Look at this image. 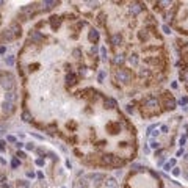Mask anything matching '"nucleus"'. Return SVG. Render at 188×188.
<instances>
[{
    "label": "nucleus",
    "mask_w": 188,
    "mask_h": 188,
    "mask_svg": "<svg viewBox=\"0 0 188 188\" xmlns=\"http://www.w3.org/2000/svg\"><path fill=\"white\" fill-rule=\"evenodd\" d=\"M22 119L33 122L72 147L83 165L114 169L136 157V132L118 102L96 86L24 103Z\"/></svg>",
    "instance_id": "f257e3e1"
},
{
    "label": "nucleus",
    "mask_w": 188,
    "mask_h": 188,
    "mask_svg": "<svg viewBox=\"0 0 188 188\" xmlns=\"http://www.w3.org/2000/svg\"><path fill=\"white\" fill-rule=\"evenodd\" d=\"M96 24L110 50V77L118 93L135 97L158 90L171 74V58L158 22L144 3L111 2Z\"/></svg>",
    "instance_id": "f03ea898"
},
{
    "label": "nucleus",
    "mask_w": 188,
    "mask_h": 188,
    "mask_svg": "<svg viewBox=\"0 0 188 188\" xmlns=\"http://www.w3.org/2000/svg\"><path fill=\"white\" fill-rule=\"evenodd\" d=\"M177 107L174 94L169 90H154L135 97L129 105V111L138 114L141 119H152L162 116L168 111H173Z\"/></svg>",
    "instance_id": "7ed1b4c3"
},
{
    "label": "nucleus",
    "mask_w": 188,
    "mask_h": 188,
    "mask_svg": "<svg viewBox=\"0 0 188 188\" xmlns=\"http://www.w3.org/2000/svg\"><path fill=\"white\" fill-rule=\"evenodd\" d=\"M154 5L171 28L188 38V2H154Z\"/></svg>",
    "instance_id": "20e7f679"
},
{
    "label": "nucleus",
    "mask_w": 188,
    "mask_h": 188,
    "mask_svg": "<svg viewBox=\"0 0 188 188\" xmlns=\"http://www.w3.org/2000/svg\"><path fill=\"white\" fill-rule=\"evenodd\" d=\"M124 188H163V180L151 168H138L127 174Z\"/></svg>",
    "instance_id": "39448f33"
},
{
    "label": "nucleus",
    "mask_w": 188,
    "mask_h": 188,
    "mask_svg": "<svg viewBox=\"0 0 188 188\" xmlns=\"http://www.w3.org/2000/svg\"><path fill=\"white\" fill-rule=\"evenodd\" d=\"M174 47L177 50V69H179V82L184 85L188 93V41L177 38L174 41Z\"/></svg>",
    "instance_id": "423d86ee"
}]
</instances>
